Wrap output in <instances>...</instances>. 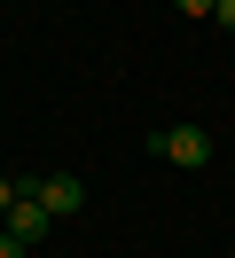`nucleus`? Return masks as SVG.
I'll return each mask as SVG.
<instances>
[{
    "label": "nucleus",
    "instance_id": "f257e3e1",
    "mask_svg": "<svg viewBox=\"0 0 235 258\" xmlns=\"http://www.w3.org/2000/svg\"><path fill=\"white\" fill-rule=\"evenodd\" d=\"M149 149H157L165 164H180V172L212 164V133H204V125H165V133H149Z\"/></svg>",
    "mask_w": 235,
    "mask_h": 258
},
{
    "label": "nucleus",
    "instance_id": "f03ea898",
    "mask_svg": "<svg viewBox=\"0 0 235 258\" xmlns=\"http://www.w3.org/2000/svg\"><path fill=\"white\" fill-rule=\"evenodd\" d=\"M0 227H8L16 242H31V250H39V242H47V227H55V211H47L39 196L24 188V196H16V211H8V219H0Z\"/></svg>",
    "mask_w": 235,
    "mask_h": 258
},
{
    "label": "nucleus",
    "instance_id": "7ed1b4c3",
    "mask_svg": "<svg viewBox=\"0 0 235 258\" xmlns=\"http://www.w3.org/2000/svg\"><path fill=\"white\" fill-rule=\"evenodd\" d=\"M31 196H39V204H47V211H55V219H71V211H78V204H86V188H78V180H71V172H47V180H31Z\"/></svg>",
    "mask_w": 235,
    "mask_h": 258
},
{
    "label": "nucleus",
    "instance_id": "20e7f679",
    "mask_svg": "<svg viewBox=\"0 0 235 258\" xmlns=\"http://www.w3.org/2000/svg\"><path fill=\"white\" fill-rule=\"evenodd\" d=\"M16 196H24V188H16V180L0 172V219H8V211H16Z\"/></svg>",
    "mask_w": 235,
    "mask_h": 258
},
{
    "label": "nucleus",
    "instance_id": "39448f33",
    "mask_svg": "<svg viewBox=\"0 0 235 258\" xmlns=\"http://www.w3.org/2000/svg\"><path fill=\"white\" fill-rule=\"evenodd\" d=\"M0 258H31V242H16L8 227H0Z\"/></svg>",
    "mask_w": 235,
    "mask_h": 258
},
{
    "label": "nucleus",
    "instance_id": "423d86ee",
    "mask_svg": "<svg viewBox=\"0 0 235 258\" xmlns=\"http://www.w3.org/2000/svg\"><path fill=\"white\" fill-rule=\"evenodd\" d=\"M172 8H180V16H212L219 0H172Z\"/></svg>",
    "mask_w": 235,
    "mask_h": 258
},
{
    "label": "nucleus",
    "instance_id": "0eeeda50",
    "mask_svg": "<svg viewBox=\"0 0 235 258\" xmlns=\"http://www.w3.org/2000/svg\"><path fill=\"white\" fill-rule=\"evenodd\" d=\"M212 16H219V32H235V0H219V8H212Z\"/></svg>",
    "mask_w": 235,
    "mask_h": 258
}]
</instances>
